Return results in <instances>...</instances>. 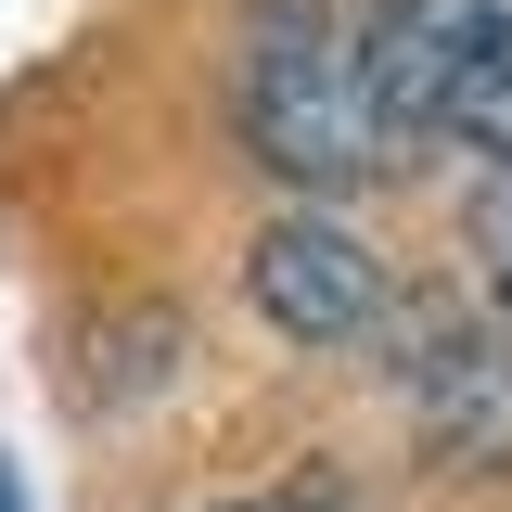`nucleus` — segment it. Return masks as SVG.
Here are the masks:
<instances>
[{"label":"nucleus","mask_w":512,"mask_h":512,"mask_svg":"<svg viewBox=\"0 0 512 512\" xmlns=\"http://www.w3.org/2000/svg\"><path fill=\"white\" fill-rule=\"evenodd\" d=\"M474 256H487V282H500V308H512V167L474 192Z\"/></svg>","instance_id":"nucleus-5"},{"label":"nucleus","mask_w":512,"mask_h":512,"mask_svg":"<svg viewBox=\"0 0 512 512\" xmlns=\"http://www.w3.org/2000/svg\"><path fill=\"white\" fill-rule=\"evenodd\" d=\"M410 410H423V436H436L448 461H512V346L448 333L436 359L410 372Z\"/></svg>","instance_id":"nucleus-4"},{"label":"nucleus","mask_w":512,"mask_h":512,"mask_svg":"<svg viewBox=\"0 0 512 512\" xmlns=\"http://www.w3.org/2000/svg\"><path fill=\"white\" fill-rule=\"evenodd\" d=\"M372 77L410 141H461L512 167V0H384Z\"/></svg>","instance_id":"nucleus-2"},{"label":"nucleus","mask_w":512,"mask_h":512,"mask_svg":"<svg viewBox=\"0 0 512 512\" xmlns=\"http://www.w3.org/2000/svg\"><path fill=\"white\" fill-rule=\"evenodd\" d=\"M231 512H333V500H231Z\"/></svg>","instance_id":"nucleus-6"},{"label":"nucleus","mask_w":512,"mask_h":512,"mask_svg":"<svg viewBox=\"0 0 512 512\" xmlns=\"http://www.w3.org/2000/svg\"><path fill=\"white\" fill-rule=\"evenodd\" d=\"M256 308L295 346H359V333H384V256L346 218H282L256 244Z\"/></svg>","instance_id":"nucleus-3"},{"label":"nucleus","mask_w":512,"mask_h":512,"mask_svg":"<svg viewBox=\"0 0 512 512\" xmlns=\"http://www.w3.org/2000/svg\"><path fill=\"white\" fill-rule=\"evenodd\" d=\"M244 141L295 192H372L410 128L384 116L372 39H346L333 13H282V26L256 39V64H244Z\"/></svg>","instance_id":"nucleus-1"},{"label":"nucleus","mask_w":512,"mask_h":512,"mask_svg":"<svg viewBox=\"0 0 512 512\" xmlns=\"http://www.w3.org/2000/svg\"><path fill=\"white\" fill-rule=\"evenodd\" d=\"M0 512H13V487H0Z\"/></svg>","instance_id":"nucleus-7"}]
</instances>
